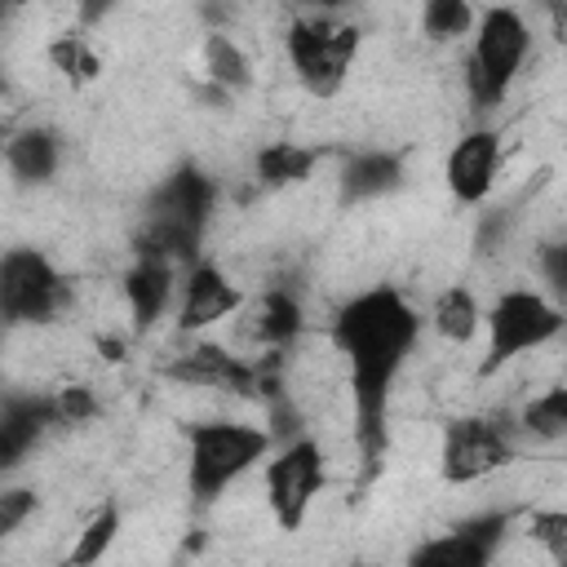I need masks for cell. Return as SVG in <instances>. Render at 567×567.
Returning a JSON list of instances; mask_svg holds the SVG:
<instances>
[{"mask_svg": "<svg viewBox=\"0 0 567 567\" xmlns=\"http://www.w3.org/2000/svg\"><path fill=\"white\" fill-rule=\"evenodd\" d=\"M421 337V319L408 306L403 292L394 288H368L354 301L341 306L332 323V341L350 363V385H354V421H359V447L363 461L377 465L385 447V408H390V385L399 368L408 363L412 346Z\"/></svg>", "mask_w": 567, "mask_h": 567, "instance_id": "obj_1", "label": "cell"}, {"mask_svg": "<svg viewBox=\"0 0 567 567\" xmlns=\"http://www.w3.org/2000/svg\"><path fill=\"white\" fill-rule=\"evenodd\" d=\"M217 204V186L213 177H204L199 168H177L173 177H164V186L151 195L146 204V221H142V239L137 252L164 257V261H190L199 252V239L208 230V213Z\"/></svg>", "mask_w": 567, "mask_h": 567, "instance_id": "obj_2", "label": "cell"}, {"mask_svg": "<svg viewBox=\"0 0 567 567\" xmlns=\"http://www.w3.org/2000/svg\"><path fill=\"white\" fill-rule=\"evenodd\" d=\"M186 487L195 501H217L235 478H244L270 452V434L248 421H199L190 425Z\"/></svg>", "mask_w": 567, "mask_h": 567, "instance_id": "obj_3", "label": "cell"}, {"mask_svg": "<svg viewBox=\"0 0 567 567\" xmlns=\"http://www.w3.org/2000/svg\"><path fill=\"white\" fill-rule=\"evenodd\" d=\"M532 53L527 18L509 4H492L474 22V53H470V97L474 106H501L509 84L518 80L523 62Z\"/></svg>", "mask_w": 567, "mask_h": 567, "instance_id": "obj_4", "label": "cell"}, {"mask_svg": "<svg viewBox=\"0 0 567 567\" xmlns=\"http://www.w3.org/2000/svg\"><path fill=\"white\" fill-rule=\"evenodd\" d=\"M563 332V310L558 301H549L536 288H509L492 301L487 310V359H483V377L514 363L527 350H540L545 341H554Z\"/></svg>", "mask_w": 567, "mask_h": 567, "instance_id": "obj_5", "label": "cell"}, {"mask_svg": "<svg viewBox=\"0 0 567 567\" xmlns=\"http://www.w3.org/2000/svg\"><path fill=\"white\" fill-rule=\"evenodd\" d=\"M359 53V31L350 22H337L328 13L319 18H297L288 27V62L306 93L315 97H337L350 71V58Z\"/></svg>", "mask_w": 567, "mask_h": 567, "instance_id": "obj_6", "label": "cell"}, {"mask_svg": "<svg viewBox=\"0 0 567 567\" xmlns=\"http://www.w3.org/2000/svg\"><path fill=\"white\" fill-rule=\"evenodd\" d=\"M71 288L40 248L0 252V323H49L66 306Z\"/></svg>", "mask_w": 567, "mask_h": 567, "instance_id": "obj_7", "label": "cell"}, {"mask_svg": "<svg viewBox=\"0 0 567 567\" xmlns=\"http://www.w3.org/2000/svg\"><path fill=\"white\" fill-rule=\"evenodd\" d=\"M514 452H518V425H509L505 416H461L443 430L439 470L447 483L465 487L496 474Z\"/></svg>", "mask_w": 567, "mask_h": 567, "instance_id": "obj_8", "label": "cell"}, {"mask_svg": "<svg viewBox=\"0 0 567 567\" xmlns=\"http://www.w3.org/2000/svg\"><path fill=\"white\" fill-rule=\"evenodd\" d=\"M323 487V447L306 434L288 439L266 465V501L284 532H297Z\"/></svg>", "mask_w": 567, "mask_h": 567, "instance_id": "obj_9", "label": "cell"}, {"mask_svg": "<svg viewBox=\"0 0 567 567\" xmlns=\"http://www.w3.org/2000/svg\"><path fill=\"white\" fill-rule=\"evenodd\" d=\"M505 532H509V514L505 509H487V514L461 518L447 536L425 540L412 554V563H430V567H487L496 558Z\"/></svg>", "mask_w": 567, "mask_h": 567, "instance_id": "obj_10", "label": "cell"}, {"mask_svg": "<svg viewBox=\"0 0 567 567\" xmlns=\"http://www.w3.org/2000/svg\"><path fill=\"white\" fill-rule=\"evenodd\" d=\"M168 377L199 385V390H226V394H252L257 390V363H248V359H239L213 341H199L182 359H173Z\"/></svg>", "mask_w": 567, "mask_h": 567, "instance_id": "obj_11", "label": "cell"}, {"mask_svg": "<svg viewBox=\"0 0 567 567\" xmlns=\"http://www.w3.org/2000/svg\"><path fill=\"white\" fill-rule=\"evenodd\" d=\"M496 168H501V137L492 128H474L447 151L443 177L461 204H483L496 182Z\"/></svg>", "mask_w": 567, "mask_h": 567, "instance_id": "obj_12", "label": "cell"}, {"mask_svg": "<svg viewBox=\"0 0 567 567\" xmlns=\"http://www.w3.org/2000/svg\"><path fill=\"white\" fill-rule=\"evenodd\" d=\"M49 430H58L53 399H40V394L4 399L0 403V474L18 470L44 443Z\"/></svg>", "mask_w": 567, "mask_h": 567, "instance_id": "obj_13", "label": "cell"}, {"mask_svg": "<svg viewBox=\"0 0 567 567\" xmlns=\"http://www.w3.org/2000/svg\"><path fill=\"white\" fill-rule=\"evenodd\" d=\"M244 301V292L230 284V275L213 261H199L186 284H182V310H177V328L182 332H199V328H213L217 319L235 315Z\"/></svg>", "mask_w": 567, "mask_h": 567, "instance_id": "obj_14", "label": "cell"}, {"mask_svg": "<svg viewBox=\"0 0 567 567\" xmlns=\"http://www.w3.org/2000/svg\"><path fill=\"white\" fill-rule=\"evenodd\" d=\"M124 297H128V315L137 328H151L168 301H173V261L164 257H151V252H137L133 270L124 275Z\"/></svg>", "mask_w": 567, "mask_h": 567, "instance_id": "obj_15", "label": "cell"}, {"mask_svg": "<svg viewBox=\"0 0 567 567\" xmlns=\"http://www.w3.org/2000/svg\"><path fill=\"white\" fill-rule=\"evenodd\" d=\"M403 182V159L390 151H354L341 168V199L346 204H368L390 195Z\"/></svg>", "mask_w": 567, "mask_h": 567, "instance_id": "obj_16", "label": "cell"}, {"mask_svg": "<svg viewBox=\"0 0 567 567\" xmlns=\"http://www.w3.org/2000/svg\"><path fill=\"white\" fill-rule=\"evenodd\" d=\"M4 164H9L13 182H22V186H44V182L58 173V164H62V146H58V137H53L49 128H22V133L9 137Z\"/></svg>", "mask_w": 567, "mask_h": 567, "instance_id": "obj_17", "label": "cell"}, {"mask_svg": "<svg viewBox=\"0 0 567 567\" xmlns=\"http://www.w3.org/2000/svg\"><path fill=\"white\" fill-rule=\"evenodd\" d=\"M319 151L315 146H297V142H270L257 151V182L266 190H284V186H297L310 177Z\"/></svg>", "mask_w": 567, "mask_h": 567, "instance_id": "obj_18", "label": "cell"}, {"mask_svg": "<svg viewBox=\"0 0 567 567\" xmlns=\"http://www.w3.org/2000/svg\"><path fill=\"white\" fill-rule=\"evenodd\" d=\"M297 332H301V306H297V297L292 292H270L261 301L257 319H252V337L261 346H270V350H288L297 341Z\"/></svg>", "mask_w": 567, "mask_h": 567, "instance_id": "obj_19", "label": "cell"}, {"mask_svg": "<svg viewBox=\"0 0 567 567\" xmlns=\"http://www.w3.org/2000/svg\"><path fill=\"white\" fill-rule=\"evenodd\" d=\"M478 301H474V292L470 288H447V292H439L434 297V315H430V323H434V332L439 337H447V341H470L474 332H478Z\"/></svg>", "mask_w": 567, "mask_h": 567, "instance_id": "obj_20", "label": "cell"}, {"mask_svg": "<svg viewBox=\"0 0 567 567\" xmlns=\"http://www.w3.org/2000/svg\"><path fill=\"white\" fill-rule=\"evenodd\" d=\"M204 75H208L213 89H221V93L244 89V84H248V58H244V49H239L230 35L213 31V35L204 40Z\"/></svg>", "mask_w": 567, "mask_h": 567, "instance_id": "obj_21", "label": "cell"}, {"mask_svg": "<svg viewBox=\"0 0 567 567\" xmlns=\"http://www.w3.org/2000/svg\"><path fill=\"white\" fill-rule=\"evenodd\" d=\"M518 430L532 434V439H545V443L563 439V434H567V390L554 385V390L536 394V399L518 412Z\"/></svg>", "mask_w": 567, "mask_h": 567, "instance_id": "obj_22", "label": "cell"}, {"mask_svg": "<svg viewBox=\"0 0 567 567\" xmlns=\"http://www.w3.org/2000/svg\"><path fill=\"white\" fill-rule=\"evenodd\" d=\"M421 27L430 40H461L474 27V4L470 0H425L421 4Z\"/></svg>", "mask_w": 567, "mask_h": 567, "instance_id": "obj_23", "label": "cell"}, {"mask_svg": "<svg viewBox=\"0 0 567 567\" xmlns=\"http://www.w3.org/2000/svg\"><path fill=\"white\" fill-rule=\"evenodd\" d=\"M115 532H120V509H97L89 518V527L80 532V540L71 545V563H97L111 549Z\"/></svg>", "mask_w": 567, "mask_h": 567, "instance_id": "obj_24", "label": "cell"}, {"mask_svg": "<svg viewBox=\"0 0 567 567\" xmlns=\"http://www.w3.org/2000/svg\"><path fill=\"white\" fill-rule=\"evenodd\" d=\"M527 527H532V540H540L554 563H567V514L563 509H532Z\"/></svg>", "mask_w": 567, "mask_h": 567, "instance_id": "obj_25", "label": "cell"}, {"mask_svg": "<svg viewBox=\"0 0 567 567\" xmlns=\"http://www.w3.org/2000/svg\"><path fill=\"white\" fill-rule=\"evenodd\" d=\"M53 412H58V425H84L97 416V399L84 390V385H66L58 399H53Z\"/></svg>", "mask_w": 567, "mask_h": 567, "instance_id": "obj_26", "label": "cell"}, {"mask_svg": "<svg viewBox=\"0 0 567 567\" xmlns=\"http://www.w3.org/2000/svg\"><path fill=\"white\" fill-rule=\"evenodd\" d=\"M35 509V492L31 487H0V536H9L13 527H22Z\"/></svg>", "mask_w": 567, "mask_h": 567, "instance_id": "obj_27", "label": "cell"}, {"mask_svg": "<svg viewBox=\"0 0 567 567\" xmlns=\"http://www.w3.org/2000/svg\"><path fill=\"white\" fill-rule=\"evenodd\" d=\"M53 62H58L66 75H80V80L97 71V58L84 49V40H80V35H62V40L53 44Z\"/></svg>", "mask_w": 567, "mask_h": 567, "instance_id": "obj_28", "label": "cell"}, {"mask_svg": "<svg viewBox=\"0 0 567 567\" xmlns=\"http://www.w3.org/2000/svg\"><path fill=\"white\" fill-rule=\"evenodd\" d=\"M540 270H545V279H549V292L563 297V292H567V248H563V244H545V248H540Z\"/></svg>", "mask_w": 567, "mask_h": 567, "instance_id": "obj_29", "label": "cell"}, {"mask_svg": "<svg viewBox=\"0 0 567 567\" xmlns=\"http://www.w3.org/2000/svg\"><path fill=\"white\" fill-rule=\"evenodd\" d=\"M111 9H115V0H80V22L84 27H97Z\"/></svg>", "mask_w": 567, "mask_h": 567, "instance_id": "obj_30", "label": "cell"}, {"mask_svg": "<svg viewBox=\"0 0 567 567\" xmlns=\"http://www.w3.org/2000/svg\"><path fill=\"white\" fill-rule=\"evenodd\" d=\"M310 4H315V9H341L346 0H310Z\"/></svg>", "mask_w": 567, "mask_h": 567, "instance_id": "obj_31", "label": "cell"}, {"mask_svg": "<svg viewBox=\"0 0 567 567\" xmlns=\"http://www.w3.org/2000/svg\"><path fill=\"white\" fill-rule=\"evenodd\" d=\"M9 9H13V4H9V0H0V22H4V13H9Z\"/></svg>", "mask_w": 567, "mask_h": 567, "instance_id": "obj_32", "label": "cell"}, {"mask_svg": "<svg viewBox=\"0 0 567 567\" xmlns=\"http://www.w3.org/2000/svg\"><path fill=\"white\" fill-rule=\"evenodd\" d=\"M9 4H27V0H9Z\"/></svg>", "mask_w": 567, "mask_h": 567, "instance_id": "obj_33", "label": "cell"}]
</instances>
